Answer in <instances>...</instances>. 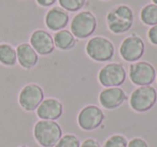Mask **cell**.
I'll return each mask as SVG.
<instances>
[{
  "instance_id": "1",
  "label": "cell",
  "mask_w": 157,
  "mask_h": 147,
  "mask_svg": "<svg viewBox=\"0 0 157 147\" xmlns=\"http://www.w3.org/2000/svg\"><path fill=\"white\" fill-rule=\"evenodd\" d=\"M107 25L110 31L116 35L128 31L133 25L132 10L125 5L113 8L107 15Z\"/></svg>"
},
{
  "instance_id": "2",
  "label": "cell",
  "mask_w": 157,
  "mask_h": 147,
  "mask_svg": "<svg viewBox=\"0 0 157 147\" xmlns=\"http://www.w3.org/2000/svg\"><path fill=\"white\" fill-rule=\"evenodd\" d=\"M33 136L40 146L54 147L63 136V131L54 120H40L35 125Z\"/></svg>"
},
{
  "instance_id": "3",
  "label": "cell",
  "mask_w": 157,
  "mask_h": 147,
  "mask_svg": "<svg viewBox=\"0 0 157 147\" xmlns=\"http://www.w3.org/2000/svg\"><path fill=\"white\" fill-rule=\"evenodd\" d=\"M86 53L95 61L105 62L114 56V45L109 39L103 37H95L86 44Z\"/></svg>"
},
{
  "instance_id": "4",
  "label": "cell",
  "mask_w": 157,
  "mask_h": 147,
  "mask_svg": "<svg viewBox=\"0 0 157 147\" xmlns=\"http://www.w3.org/2000/svg\"><path fill=\"white\" fill-rule=\"evenodd\" d=\"M97 20L90 11H82L72 18L71 33L78 39H86L95 32Z\"/></svg>"
},
{
  "instance_id": "5",
  "label": "cell",
  "mask_w": 157,
  "mask_h": 147,
  "mask_svg": "<svg viewBox=\"0 0 157 147\" xmlns=\"http://www.w3.org/2000/svg\"><path fill=\"white\" fill-rule=\"evenodd\" d=\"M157 101V92L152 86H141L130 96V106L139 113L147 112Z\"/></svg>"
},
{
  "instance_id": "6",
  "label": "cell",
  "mask_w": 157,
  "mask_h": 147,
  "mask_svg": "<svg viewBox=\"0 0 157 147\" xmlns=\"http://www.w3.org/2000/svg\"><path fill=\"white\" fill-rule=\"evenodd\" d=\"M44 100L43 89L37 84L24 86L18 95V103L27 112H33Z\"/></svg>"
},
{
  "instance_id": "7",
  "label": "cell",
  "mask_w": 157,
  "mask_h": 147,
  "mask_svg": "<svg viewBox=\"0 0 157 147\" xmlns=\"http://www.w3.org/2000/svg\"><path fill=\"white\" fill-rule=\"evenodd\" d=\"M98 80L107 88L118 87L126 80V71L121 63H109L99 71Z\"/></svg>"
},
{
  "instance_id": "8",
  "label": "cell",
  "mask_w": 157,
  "mask_h": 147,
  "mask_svg": "<svg viewBox=\"0 0 157 147\" xmlns=\"http://www.w3.org/2000/svg\"><path fill=\"white\" fill-rule=\"evenodd\" d=\"M129 77L138 86H150L156 77L155 68L146 61L136 62L129 67Z\"/></svg>"
},
{
  "instance_id": "9",
  "label": "cell",
  "mask_w": 157,
  "mask_h": 147,
  "mask_svg": "<svg viewBox=\"0 0 157 147\" xmlns=\"http://www.w3.org/2000/svg\"><path fill=\"white\" fill-rule=\"evenodd\" d=\"M145 45L141 38L132 35L127 37L120 46V54L124 60L135 62L139 60L144 54Z\"/></svg>"
},
{
  "instance_id": "10",
  "label": "cell",
  "mask_w": 157,
  "mask_h": 147,
  "mask_svg": "<svg viewBox=\"0 0 157 147\" xmlns=\"http://www.w3.org/2000/svg\"><path fill=\"white\" fill-rule=\"evenodd\" d=\"M105 119L103 112L96 105H87L81 110L78 116V123L81 129L92 131L100 127Z\"/></svg>"
},
{
  "instance_id": "11",
  "label": "cell",
  "mask_w": 157,
  "mask_h": 147,
  "mask_svg": "<svg viewBox=\"0 0 157 147\" xmlns=\"http://www.w3.org/2000/svg\"><path fill=\"white\" fill-rule=\"evenodd\" d=\"M30 45L39 55H50L55 48L53 37L45 30L38 29L30 36Z\"/></svg>"
},
{
  "instance_id": "12",
  "label": "cell",
  "mask_w": 157,
  "mask_h": 147,
  "mask_svg": "<svg viewBox=\"0 0 157 147\" xmlns=\"http://www.w3.org/2000/svg\"><path fill=\"white\" fill-rule=\"evenodd\" d=\"M63 106L58 100L48 98L41 102L37 108V115L41 120H56L63 115Z\"/></svg>"
},
{
  "instance_id": "13",
  "label": "cell",
  "mask_w": 157,
  "mask_h": 147,
  "mask_svg": "<svg viewBox=\"0 0 157 147\" xmlns=\"http://www.w3.org/2000/svg\"><path fill=\"white\" fill-rule=\"evenodd\" d=\"M127 99L125 91L120 87H110L105 88L99 95L100 104L105 108L113 110L122 105V103Z\"/></svg>"
},
{
  "instance_id": "14",
  "label": "cell",
  "mask_w": 157,
  "mask_h": 147,
  "mask_svg": "<svg viewBox=\"0 0 157 147\" xmlns=\"http://www.w3.org/2000/svg\"><path fill=\"white\" fill-rule=\"evenodd\" d=\"M69 23V14L61 8H52L45 15V25L50 30H63Z\"/></svg>"
},
{
  "instance_id": "15",
  "label": "cell",
  "mask_w": 157,
  "mask_h": 147,
  "mask_svg": "<svg viewBox=\"0 0 157 147\" xmlns=\"http://www.w3.org/2000/svg\"><path fill=\"white\" fill-rule=\"evenodd\" d=\"M16 57L21 67L26 70L33 69L38 63V54L29 43H22L16 47Z\"/></svg>"
},
{
  "instance_id": "16",
  "label": "cell",
  "mask_w": 157,
  "mask_h": 147,
  "mask_svg": "<svg viewBox=\"0 0 157 147\" xmlns=\"http://www.w3.org/2000/svg\"><path fill=\"white\" fill-rule=\"evenodd\" d=\"M54 44L57 48L61 51H68V50H71V48L74 47L76 43V40L75 37L71 33V31L69 30H59L55 33L54 38Z\"/></svg>"
},
{
  "instance_id": "17",
  "label": "cell",
  "mask_w": 157,
  "mask_h": 147,
  "mask_svg": "<svg viewBox=\"0 0 157 147\" xmlns=\"http://www.w3.org/2000/svg\"><path fill=\"white\" fill-rule=\"evenodd\" d=\"M17 61L16 50L8 43L0 44V63L7 67H13Z\"/></svg>"
},
{
  "instance_id": "18",
  "label": "cell",
  "mask_w": 157,
  "mask_h": 147,
  "mask_svg": "<svg viewBox=\"0 0 157 147\" xmlns=\"http://www.w3.org/2000/svg\"><path fill=\"white\" fill-rule=\"evenodd\" d=\"M140 17L143 24L147 26H155L157 25V6L152 3V5H146L143 9L141 10Z\"/></svg>"
},
{
  "instance_id": "19",
  "label": "cell",
  "mask_w": 157,
  "mask_h": 147,
  "mask_svg": "<svg viewBox=\"0 0 157 147\" xmlns=\"http://www.w3.org/2000/svg\"><path fill=\"white\" fill-rule=\"evenodd\" d=\"M61 9L69 12H76L85 6L86 0H58Z\"/></svg>"
},
{
  "instance_id": "20",
  "label": "cell",
  "mask_w": 157,
  "mask_h": 147,
  "mask_svg": "<svg viewBox=\"0 0 157 147\" xmlns=\"http://www.w3.org/2000/svg\"><path fill=\"white\" fill-rule=\"evenodd\" d=\"M80 140L74 134H65L54 147H80Z\"/></svg>"
},
{
  "instance_id": "21",
  "label": "cell",
  "mask_w": 157,
  "mask_h": 147,
  "mask_svg": "<svg viewBox=\"0 0 157 147\" xmlns=\"http://www.w3.org/2000/svg\"><path fill=\"white\" fill-rule=\"evenodd\" d=\"M127 145H128V142L125 136L121 134H115L108 138L103 147H127Z\"/></svg>"
},
{
  "instance_id": "22",
  "label": "cell",
  "mask_w": 157,
  "mask_h": 147,
  "mask_svg": "<svg viewBox=\"0 0 157 147\" xmlns=\"http://www.w3.org/2000/svg\"><path fill=\"white\" fill-rule=\"evenodd\" d=\"M127 147H148V145H147V143L143 140V138H136L128 143Z\"/></svg>"
},
{
  "instance_id": "23",
  "label": "cell",
  "mask_w": 157,
  "mask_h": 147,
  "mask_svg": "<svg viewBox=\"0 0 157 147\" xmlns=\"http://www.w3.org/2000/svg\"><path fill=\"white\" fill-rule=\"evenodd\" d=\"M147 37L148 40L151 41V43L154 44V45H157V25L150 28V30L147 32Z\"/></svg>"
},
{
  "instance_id": "24",
  "label": "cell",
  "mask_w": 157,
  "mask_h": 147,
  "mask_svg": "<svg viewBox=\"0 0 157 147\" xmlns=\"http://www.w3.org/2000/svg\"><path fill=\"white\" fill-rule=\"evenodd\" d=\"M80 147H101L99 142L95 138H86Z\"/></svg>"
},
{
  "instance_id": "25",
  "label": "cell",
  "mask_w": 157,
  "mask_h": 147,
  "mask_svg": "<svg viewBox=\"0 0 157 147\" xmlns=\"http://www.w3.org/2000/svg\"><path fill=\"white\" fill-rule=\"evenodd\" d=\"M36 1L41 7H51L56 2L57 0H36Z\"/></svg>"
},
{
  "instance_id": "26",
  "label": "cell",
  "mask_w": 157,
  "mask_h": 147,
  "mask_svg": "<svg viewBox=\"0 0 157 147\" xmlns=\"http://www.w3.org/2000/svg\"><path fill=\"white\" fill-rule=\"evenodd\" d=\"M153 2H154V5H156L157 6V0H152Z\"/></svg>"
},
{
  "instance_id": "27",
  "label": "cell",
  "mask_w": 157,
  "mask_h": 147,
  "mask_svg": "<svg viewBox=\"0 0 157 147\" xmlns=\"http://www.w3.org/2000/svg\"><path fill=\"white\" fill-rule=\"evenodd\" d=\"M21 147H26V146H21Z\"/></svg>"
}]
</instances>
